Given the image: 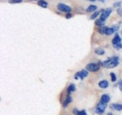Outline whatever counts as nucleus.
Wrapping results in <instances>:
<instances>
[{
  "label": "nucleus",
  "instance_id": "7ed1b4c3",
  "mask_svg": "<svg viewBox=\"0 0 122 115\" xmlns=\"http://www.w3.org/2000/svg\"><path fill=\"white\" fill-rule=\"evenodd\" d=\"M107 107V104L100 102L98 103L95 108V113L99 115H101L104 113Z\"/></svg>",
  "mask_w": 122,
  "mask_h": 115
},
{
  "label": "nucleus",
  "instance_id": "f8f14e48",
  "mask_svg": "<svg viewBox=\"0 0 122 115\" xmlns=\"http://www.w3.org/2000/svg\"><path fill=\"white\" fill-rule=\"evenodd\" d=\"M73 113L75 115H88L85 110H82L79 111L76 109H73Z\"/></svg>",
  "mask_w": 122,
  "mask_h": 115
},
{
  "label": "nucleus",
  "instance_id": "412c9836",
  "mask_svg": "<svg viewBox=\"0 0 122 115\" xmlns=\"http://www.w3.org/2000/svg\"><path fill=\"white\" fill-rule=\"evenodd\" d=\"M110 76H111V80H112V82H116L117 80V77L115 73H111Z\"/></svg>",
  "mask_w": 122,
  "mask_h": 115
},
{
  "label": "nucleus",
  "instance_id": "9d476101",
  "mask_svg": "<svg viewBox=\"0 0 122 115\" xmlns=\"http://www.w3.org/2000/svg\"><path fill=\"white\" fill-rule=\"evenodd\" d=\"M110 97L108 94H103L101 96L100 102L107 104L110 101Z\"/></svg>",
  "mask_w": 122,
  "mask_h": 115
},
{
  "label": "nucleus",
  "instance_id": "2eb2a0df",
  "mask_svg": "<svg viewBox=\"0 0 122 115\" xmlns=\"http://www.w3.org/2000/svg\"><path fill=\"white\" fill-rule=\"evenodd\" d=\"M97 9V6H95V5H91L86 9V11L88 13H91L94 11H96Z\"/></svg>",
  "mask_w": 122,
  "mask_h": 115
},
{
  "label": "nucleus",
  "instance_id": "a211bd4d",
  "mask_svg": "<svg viewBox=\"0 0 122 115\" xmlns=\"http://www.w3.org/2000/svg\"><path fill=\"white\" fill-rule=\"evenodd\" d=\"M95 53L97 55H103L105 54V50L104 49H101V48H98V49L95 50Z\"/></svg>",
  "mask_w": 122,
  "mask_h": 115
},
{
  "label": "nucleus",
  "instance_id": "c756f323",
  "mask_svg": "<svg viewBox=\"0 0 122 115\" xmlns=\"http://www.w3.org/2000/svg\"><path fill=\"white\" fill-rule=\"evenodd\" d=\"M99 1H101V2H104V1H106V0H99Z\"/></svg>",
  "mask_w": 122,
  "mask_h": 115
},
{
  "label": "nucleus",
  "instance_id": "1a4fd4ad",
  "mask_svg": "<svg viewBox=\"0 0 122 115\" xmlns=\"http://www.w3.org/2000/svg\"><path fill=\"white\" fill-rule=\"evenodd\" d=\"M98 86L100 88L102 89H106L109 86V83H108V81L106 80H103L100 81L98 83Z\"/></svg>",
  "mask_w": 122,
  "mask_h": 115
},
{
  "label": "nucleus",
  "instance_id": "aec40b11",
  "mask_svg": "<svg viewBox=\"0 0 122 115\" xmlns=\"http://www.w3.org/2000/svg\"><path fill=\"white\" fill-rule=\"evenodd\" d=\"M100 14V11H96L95 13H94L91 15V19H92V20L95 19Z\"/></svg>",
  "mask_w": 122,
  "mask_h": 115
},
{
  "label": "nucleus",
  "instance_id": "39448f33",
  "mask_svg": "<svg viewBox=\"0 0 122 115\" xmlns=\"http://www.w3.org/2000/svg\"><path fill=\"white\" fill-rule=\"evenodd\" d=\"M88 75V72L85 69H82L80 71L77 72L75 74V80H78L79 79H81V80H83Z\"/></svg>",
  "mask_w": 122,
  "mask_h": 115
},
{
  "label": "nucleus",
  "instance_id": "a878e982",
  "mask_svg": "<svg viewBox=\"0 0 122 115\" xmlns=\"http://www.w3.org/2000/svg\"><path fill=\"white\" fill-rule=\"evenodd\" d=\"M118 85H119V89L120 90V91L122 92V80H120L119 81V83H118Z\"/></svg>",
  "mask_w": 122,
  "mask_h": 115
},
{
  "label": "nucleus",
  "instance_id": "f03ea898",
  "mask_svg": "<svg viewBox=\"0 0 122 115\" xmlns=\"http://www.w3.org/2000/svg\"><path fill=\"white\" fill-rule=\"evenodd\" d=\"M112 44L114 49L116 50H120L122 49V38L118 34H116L115 36L112 40Z\"/></svg>",
  "mask_w": 122,
  "mask_h": 115
},
{
  "label": "nucleus",
  "instance_id": "cd10ccee",
  "mask_svg": "<svg viewBox=\"0 0 122 115\" xmlns=\"http://www.w3.org/2000/svg\"><path fill=\"white\" fill-rule=\"evenodd\" d=\"M107 115H113V113H112L110 112V113H108V114H107Z\"/></svg>",
  "mask_w": 122,
  "mask_h": 115
},
{
  "label": "nucleus",
  "instance_id": "7c9ffc66",
  "mask_svg": "<svg viewBox=\"0 0 122 115\" xmlns=\"http://www.w3.org/2000/svg\"><path fill=\"white\" fill-rule=\"evenodd\" d=\"M30 1H38V0H30Z\"/></svg>",
  "mask_w": 122,
  "mask_h": 115
},
{
  "label": "nucleus",
  "instance_id": "dca6fc26",
  "mask_svg": "<svg viewBox=\"0 0 122 115\" xmlns=\"http://www.w3.org/2000/svg\"><path fill=\"white\" fill-rule=\"evenodd\" d=\"M107 27H108V26H100V27H98V31L99 33L101 34L102 35L106 34V29H107Z\"/></svg>",
  "mask_w": 122,
  "mask_h": 115
},
{
  "label": "nucleus",
  "instance_id": "f257e3e1",
  "mask_svg": "<svg viewBox=\"0 0 122 115\" xmlns=\"http://www.w3.org/2000/svg\"><path fill=\"white\" fill-rule=\"evenodd\" d=\"M119 62H120V59L118 56H113V57L109 58L107 60L101 62L100 65L104 68H114L119 65Z\"/></svg>",
  "mask_w": 122,
  "mask_h": 115
},
{
  "label": "nucleus",
  "instance_id": "4468645a",
  "mask_svg": "<svg viewBox=\"0 0 122 115\" xmlns=\"http://www.w3.org/2000/svg\"><path fill=\"white\" fill-rule=\"evenodd\" d=\"M38 5L42 8H47L48 4V2L44 0H39L38 2Z\"/></svg>",
  "mask_w": 122,
  "mask_h": 115
},
{
  "label": "nucleus",
  "instance_id": "20e7f679",
  "mask_svg": "<svg viewBox=\"0 0 122 115\" xmlns=\"http://www.w3.org/2000/svg\"><path fill=\"white\" fill-rule=\"evenodd\" d=\"M100 65L96 63H89L86 65V69L88 71L97 72L100 69Z\"/></svg>",
  "mask_w": 122,
  "mask_h": 115
},
{
  "label": "nucleus",
  "instance_id": "c85d7f7f",
  "mask_svg": "<svg viewBox=\"0 0 122 115\" xmlns=\"http://www.w3.org/2000/svg\"><path fill=\"white\" fill-rule=\"evenodd\" d=\"M89 1H91V2H95V1H97V0H89Z\"/></svg>",
  "mask_w": 122,
  "mask_h": 115
},
{
  "label": "nucleus",
  "instance_id": "6ab92c4d",
  "mask_svg": "<svg viewBox=\"0 0 122 115\" xmlns=\"http://www.w3.org/2000/svg\"><path fill=\"white\" fill-rule=\"evenodd\" d=\"M114 32V29H113L112 28H109V27H107V29H106V35H111L113 34Z\"/></svg>",
  "mask_w": 122,
  "mask_h": 115
},
{
  "label": "nucleus",
  "instance_id": "b1692460",
  "mask_svg": "<svg viewBox=\"0 0 122 115\" xmlns=\"http://www.w3.org/2000/svg\"><path fill=\"white\" fill-rule=\"evenodd\" d=\"M121 5H122V2L121 1H118V2H115L114 4V7H117V8H120L121 7Z\"/></svg>",
  "mask_w": 122,
  "mask_h": 115
},
{
  "label": "nucleus",
  "instance_id": "9b49d317",
  "mask_svg": "<svg viewBox=\"0 0 122 115\" xmlns=\"http://www.w3.org/2000/svg\"><path fill=\"white\" fill-rule=\"evenodd\" d=\"M110 108L112 110H115L116 111H122V104H117V103H115V104H112L110 105Z\"/></svg>",
  "mask_w": 122,
  "mask_h": 115
},
{
  "label": "nucleus",
  "instance_id": "4be33fe9",
  "mask_svg": "<svg viewBox=\"0 0 122 115\" xmlns=\"http://www.w3.org/2000/svg\"><path fill=\"white\" fill-rule=\"evenodd\" d=\"M23 0H9L8 2L10 4H18L22 2Z\"/></svg>",
  "mask_w": 122,
  "mask_h": 115
},
{
  "label": "nucleus",
  "instance_id": "6e6552de",
  "mask_svg": "<svg viewBox=\"0 0 122 115\" xmlns=\"http://www.w3.org/2000/svg\"><path fill=\"white\" fill-rule=\"evenodd\" d=\"M71 102H72V98H71V97L70 96V95L68 94V95L67 96L65 100H64V102H63V107L64 108L67 107L68 106V105H69Z\"/></svg>",
  "mask_w": 122,
  "mask_h": 115
},
{
  "label": "nucleus",
  "instance_id": "f3484780",
  "mask_svg": "<svg viewBox=\"0 0 122 115\" xmlns=\"http://www.w3.org/2000/svg\"><path fill=\"white\" fill-rule=\"evenodd\" d=\"M95 25L98 26V27H100V26H102L104 25L105 21H104V20H102V19H101L100 18V19H97L96 21L95 22Z\"/></svg>",
  "mask_w": 122,
  "mask_h": 115
},
{
  "label": "nucleus",
  "instance_id": "bb28decb",
  "mask_svg": "<svg viewBox=\"0 0 122 115\" xmlns=\"http://www.w3.org/2000/svg\"><path fill=\"white\" fill-rule=\"evenodd\" d=\"M71 17H72V15H71V13H67L66 15V19H70Z\"/></svg>",
  "mask_w": 122,
  "mask_h": 115
},
{
  "label": "nucleus",
  "instance_id": "2f4dec72",
  "mask_svg": "<svg viewBox=\"0 0 122 115\" xmlns=\"http://www.w3.org/2000/svg\"><path fill=\"white\" fill-rule=\"evenodd\" d=\"M121 34H122V31H121Z\"/></svg>",
  "mask_w": 122,
  "mask_h": 115
},
{
  "label": "nucleus",
  "instance_id": "ddd939ff",
  "mask_svg": "<svg viewBox=\"0 0 122 115\" xmlns=\"http://www.w3.org/2000/svg\"><path fill=\"white\" fill-rule=\"evenodd\" d=\"M76 91V86H75V85L73 83H71L67 87V93L68 94L70 95V93H72V92H74Z\"/></svg>",
  "mask_w": 122,
  "mask_h": 115
},
{
  "label": "nucleus",
  "instance_id": "393cba45",
  "mask_svg": "<svg viewBox=\"0 0 122 115\" xmlns=\"http://www.w3.org/2000/svg\"><path fill=\"white\" fill-rule=\"evenodd\" d=\"M117 13L120 16L122 17V8H120H120H117Z\"/></svg>",
  "mask_w": 122,
  "mask_h": 115
},
{
  "label": "nucleus",
  "instance_id": "0eeeda50",
  "mask_svg": "<svg viewBox=\"0 0 122 115\" xmlns=\"http://www.w3.org/2000/svg\"><path fill=\"white\" fill-rule=\"evenodd\" d=\"M57 8L59 11L61 12H64V13H70L71 11V7H69V6H67L66 4L63 3H59L57 5Z\"/></svg>",
  "mask_w": 122,
  "mask_h": 115
},
{
  "label": "nucleus",
  "instance_id": "423d86ee",
  "mask_svg": "<svg viewBox=\"0 0 122 115\" xmlns=\"http://www.w3.org/2000/svg\"><path fill=\"white\" fill-rule=\"evenodd\" d=\"M112 12V9L111 8H107L101 10V14L100 16V19L106 22V19L110 16Z\"/></svg>",
  "mask_w": 122,
  "mask_h": 115
},
{
  "label": "nucleus",
  "instance_id": "5701e85b",
  "mask_svg": "<svg viewBox=\"0 0 122 115\" xmlns=\"http://www.w3.org/2000/svg\"><path fill=\"white\" fill-rule=\"evenodd\" d=\"M112 28L114 29V32H116V31L119 29V28H120V24L117 23V24H116V25H113Z\"/></svg>",
  "mask_w": 122,
  "mask_h": 115
}]
</instances>
